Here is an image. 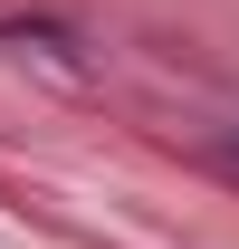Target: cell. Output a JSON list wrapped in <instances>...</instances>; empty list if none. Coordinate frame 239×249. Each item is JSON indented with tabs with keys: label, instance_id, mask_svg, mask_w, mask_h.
<instances>
[{
	"label": "cell",
	"instance_id": "cell-1",
	"mask_svg": "<svg viewBox=\"0 0 239 249\" xmlns=\"http://www.w3.org/2000/svg\"><path fill=\"white\" fill-rule=\"evenodd\" d=\"M220 173H239V144H220Z\"/></svg>",
	"mask_w": 239,
	"mask_h": 249
}]
</instances>
